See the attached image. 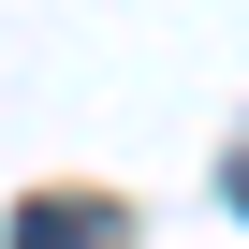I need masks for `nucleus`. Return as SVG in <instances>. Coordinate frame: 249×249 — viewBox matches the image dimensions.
Masks as SVG:
<instances>
[{
  "mask_svg": "<svg viewBox=\"0 0 249 249\" xmlns=\"http://www.w3.org/2000/svg\"><path fill=\"white\" fill-rule=\"evenodd\" d=\"M15 234H30V249H73V234H117V205H73V191H44Z\"/></svg>",
  "mask_w": 249,
  "mask_h": 249,
  "instance_id": "1",
  "label": "nucleus"
},
{
  "mask_svg": "<svg viewBox=\"0 0 249 249\" xmlns=\"http://www.w3.org/2000/svg\"><path fill=\"white\" fill-rule=\"evenodd\" d=\"M220 205H234V220H249V132H234V147H220Z\"/></svg>",
  "mask_w": 249,
  "mask_h": 249,
  "instance_id": "2",
  "label": "nucleus"
}]
</instances>
